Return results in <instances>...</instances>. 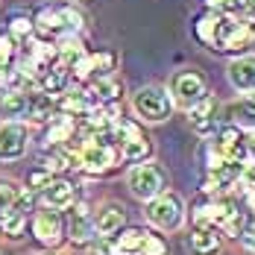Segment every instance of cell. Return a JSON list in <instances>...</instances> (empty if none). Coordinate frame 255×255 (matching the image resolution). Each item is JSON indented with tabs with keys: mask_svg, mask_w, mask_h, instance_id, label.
<instances>
[{
	"mask_svg": "<svg viewBox=\"0 0 255 255\" xmlns=\"http://www.w3.org/2000/svg\"><path fill=\"white\" fill-rule=\"evenodd\" d=\"M211 147H214V153L220 155L223 161H244L247 158V141H244V135H241L238 127L220 129V135L214 138Z\"/></svg>",
	"mask_w": 255,
	"mask_h": 255,
	"instance_id": "cell-8",
	"label": "cell"
},
{
	"mask_svg": "<svg viewBox=\"0 0 255 255\" xmlns=\"http://www.w3.org/2000/svg\"><path fill=\"white\" fill-rule=\"evenodd\" d=\"M244 6H247V12L255 18V0H244Z\"/></svg>",
	"mask_w": 255,
	"mask_h": 255,
	"instance_id": "cell-39",
	"label": "cell"
},
{
	"mask_svg": "<svg viewBox=\"0 0 255 255\" xmlns=\"http://www.w3.org/2000/svg\"><path fill=\"white\" fill-rule=\"evenodd\" d=\"M26 144H29V132L24 124H3L0 127V158L3 161H12V158H21L26 153Z\"/></svg>",
	"mask_w": 255,
	"mask_h": 255,
	"instance_id": "cell-6",
	"label": "cell"
},
{
	"mask_svg": "<svg viewBox=\"0 0 255 255\" xmlns=\"http://www.w3.org/2000/svg\"><path fill=\"white\" fill-rule=\"evenodd\" d=\"M244 200L250 205V211H255V185H247V188H244Z\"/></svg>",
	"mask_w": 255,
	"mask_h": 255,
	"instance_id": "cell-37",
	"label": "cell"
},
{
	"mask_svg": "<svg viewBox=\"0 0 255 255\" xmlns=\"http://www.w3.org/2000/svg\"><path fill=\"white\" fill-rule=\"evenodd\" d=\"M9 77H12V74H9V68H0V85H6Z\"/></svg>",
	"mask_w": 255,
	"mask_h": 255,
	"instance_id": "cell-38",
	"label": "cell"
},
{
	"mask_svg": "<svg viewBox=\"0 0 255 255\" xmlns=\"http://www.w3.org/2000/svg\"><path fill=\"white\" fill-rule=\"evenodd\" d=\"M74 197H77V188L68 179H50L44 185V203H47V208H68V205H74Z\"/></svg>",
	"mask_w": 255,
	"mask_h": 255,
	"instance_id": "cell-12",
	"label": "cell"
},
{
	"mask_svg": "<svg viewBox=\"0 0 255 255\" xmlns=\"http://www.w3.org/2000/svg\"><path fill=\"white\" fill-rule=\"evenodd\" d=\"M56 15H59V24H62V32H71V35H77L79 29H82V15H79L77 9L65 6V9H56Z\"/></svg>",
	"mask_w": 255,
	"mask_h": 255,
	"instance_id": "cell-27",
	"label": "cell"
},
{
	"mask_svg": "<svg viewBox=\"0 0 255 255\" xmlns=\"http://www.w3.org/2000/svg\"><path fill=\"white\" fill-rule=\"evenodd\" d=\"M68 65H56V68H47L44 71V77H41V85H44V94H56V91H62V85H65V79H68V71H65Z\"/></svg>",
	"mask_w": 255,
	"mask_h": 255,
	"instance_id": "cell-25",
	"label": "cell"
},
{
	"mask_svg": "<svg viewBox=\"0 0 255 255\" xmlns=\"http://www.w3.org/2000/svg\"><path fill=\"white\" fill-rule=\"evenodd\" d=\"M94 255H112V244H109V238H100L97 244H94Z\"/></svg>",
	"mask_w": 255,
	"mask_h": 255,
	"instance_id": "cell-36",
	"label": "cell"
},
{
	"mask_svg": "<svg viewBox=\"0 0 255 255\" xmlns=\"http://www.w3.org/2000/svg\"><path fill=\"white\" fill-rule=\"evenodd\" d=\"M247 150H255V129H253V135H250V141H247Z\"/></svg>",
	"mask_w": 255,
	"mask_h": 255,
	"instance_id": "cell-40",
	"label": "cell"
},
{
	"mask_svg": "<svg viewBox=\"0 0 255 255\" xmlns=\"http://www.w3.org/2000/svg\"><path fill=\"white\" fill-rule=\"evenodd\" d=\"M214 112H217V100L208 97V94H205L197 106H191V127H194L197 135H203V138L214 135V129H217V118H214Z\"/></svg>",
	"mask_w": 255,
	"mask_h": 255,
	"instance_id": "cell-9",
	"label": "cell"
},
{
	"mask_svg": "<svg viewBox=\"0 0 255 255\" xmlns=\"http://www.w3.org/2000/svg\"><path fill=\"white\" fill-rule=\"evenodd\" d=\"M94 235V223H91V214H88V205L79 203L74 211H71V241L77 247H85Z\"/></svg>",
	"mask_w": 255,
	"mask_h": 255,
	"instance_id": "cell-15",
	"label": "cell"
},
{
	"mask_svg": "<svg viewBox=\"0 0 255 255\" xmlns=\"http://www.w3.org/2000/svg\"><path fill=\"white\" fill-rule=\"evenodd\" d=\"M15 56V44H12V35H0V68H9Z\"/></svg>",
	"mask_w": 255,
	"mask_h": 255,
	"instance_id": "cell-30",
	"label": "cell"
},
{
	"mask_svg": "<svg viewBox=\"0 0 255 255\" xmlns=\"http://www.w3.org/2000/svg\"><path fill=\"white\" fill-rule=\"evenodd\" d=\"M147 217H150L153 226H158V229H164V232H173L185 220V203H182L179 194L161 191L158 197H153V203L147 208Z\"/></svg>",
	"mask_w": 255,
	"mask_h": 255,
	"instance_id": "cell-3",
	"label": "cell"
},
{
	"mask_svg": "<svg viewBox=\"0 0 255 255\" xmlns=\"http://www.w3.org/2000/svg\"><path fill=\"white\" fill-rule=\"evenodd\" d=\"M56 56H59V62L62 65H77L79 59L85 56V50H82V41H79L77 35H62V41H59V47H56Z\"/></svg>",
	"mask_w": 255,
	"mask_h": 255,
	"instance_id": "cell-19",
	"label": "cell"
},
{
	"mask_svg": "<svg viewBox=\"0 0 255 255\" xmlns=\"http://www.w3.org/2000/svg\"><path fill=\"white\" fill-rule=\"evenodd\" d=\"M118 161V150L109 147V144H97V141H85L82 150H79V167H88V170H109L112 164Z\"/></svg>",
	"mask_w": 255,
	"mask_h": 255,
	"instance_id": "cell-7",
	"label": "cell"
},
{
	"mask_svg": "<svg viewBox=\"0 0 255 255\" xmlns=\"http://www.w3.org/2000/svg\"><path fill=\"white\" fill-rule=\"evenodd\" d=\"M35 26H38V29H41L44 35H56V32H62L59 15H56V9H50V6L38 9V15H35Z\"/></svg>",
	"mask_w": 255,
	"mask_h": 255,
	"instance_id": "cell-26",
	"label": "cell"
},
{
	"mask_svg": "<svg viewBox=\"0 0 255 255\" xmlns=\"http://www.w3.org/2000/svg\"><path fill=\"white\" fill-rule=\"evenodd\" d=\"M32 232H35V238L41 244L56 247L62 241V217H59V211H50V208L47 211H38L35 220H32Z\"/></svg>",
	"mask_w": 255,
	"mask_h": 255,
	"instance_id": "cell-10",
	"label": "cell"
},
{
	"mask_svg": "<svg viewBox=\"0 0 255 255\" xmlns=\"http://www.w3.org/2000/svg\"><path fill=\"white\" fill-rule=\"evenodd\" d=\"M217 21H220V15H217V12H205L203 18H197V24H194V32H197V38H200L203 44H214Z\"/></svg>",
	"mask_w": 255,
	"mask_h": 255,
	"instance_id": "cell-24",
	"label": "cell"
},
{
	"mask_svg": "<svg viewBox=\"0 0 255 255\" xmlns=\"http://www.w3.org/2000/svg\"><path fill=\"white\" fill-rule=\"evenodd\" d=\"M205 94H208L205 91V79L197 71H182V74H176V77L170 79V100H176L185 109L197 106Z\"/></svg>",
	"mask_w": 255,
	"mask_h": 255,
	"instance_id": "cell-5",
	"label": "cell"
},
{
	"mask_svg": "<svg viewBox=\"0 0 255 255\" xmlns=\"http://www.w3.org/2000/svg\"><path fill=\"white\" fill-rule=\"evenodd\" d=\"M164 179L167 176H164V170L158 164H135L129 170L127 182L138 200H153L164 191Z\"/></svg>",
	"mask_w": 255,
	"mask_h": 255,
	"instance_id": "cell-4",
	"label": "cell"
},
{
	"mask_svg": "<svg viewBox=\"0 0 255 255\" xmlns=\"http://www.w3.org/2000/svg\"><path fill=\"white\" fill-rule=\"evenodd\" d=\"M15 197H18V188L12 182H0V211L15 203Z\"/></svg>",
	"mask_w": 255,
	"mask_h": 255,
	"instance_id": "cell-33",
	"label": "cell"
},
{
	"mask_svg": "<svg viewBox=\"0 0 255 255\" xmlns=\"http://www.w3.org/2000/svg\"><path fill=\"white\" fill-rule=\"evenodd\" d=\"M229 118L235 124H241V127L255 129V94H250L247 100H241V103H235L229 109Z\"/></svg>",
	"mask_w": 255,
	"mask_h": 255,
	"instance_id": "cell-21",
	"label": "cell"
},
{
	"mask_svg": "<svg viewBox=\"0 0 255 255\" xmlns=\"http://www.w3.org/2000/svg\"><path fill=\"white\" fill-rule=\"evenodd\" d=\"M205 3H208V9H211V12H229L238 0H205Z\"/></svg>",
	"mask_w": 255,
	"mask_h": 255,
	"instance_id": "cell-35",
	"label": "cell"
},
{
	"mask_svg": "<svg viewBox=\"0 0 255 255\" xmlns=\"http://www.w3.org/2000/svg\"><path fill=\"white\" fill-rule=\"evenodd\" d=\"M26 106H29L26 91H9L0 100V115L3 118H26Z\"/></svg>",
	"mask_w": 255,
	"mask_h": 255,
	"instance_id": "cell-17",
	"label": "cell"
},
{
	"mask_svg": "<svg viewBox=\"0 0 255 255\" xmlns=\"http://www.w3.org/2000/svg\"><path fill=\"white\" fill-rule=\"evenodd\" d=\"M124 208L121 205H106L100 214H97V220H94V232L100 235V238H109V235H115V232H121L124 226Z\"/></svg>",
	"mask_w": 255,
	"mask_h": 255,
	"instance_id": "cell-16",
	"label": "cell"
},
{
	"mask_svg": "<svg viewBox=\"0 0 255 255\" xmlns=\"http://www.w3.org/2000/svg\"><path fill=\"white\" fill-rule=\"evenodd\" d=\"M77 77L79 79H106L112 71H115V53H97V56H82L77 65Z\"/></svg>",
	"mask_w": 255,
	"mask_h": 255,
	"instance_id": "cell-11",
	"label": "cell"
},
{
	"mask_svg": "<svg viewBox=\"0 0 255 255\" xmlns=\"http://www.w3.org/2000/svg\"><path fill=\"white\" fill-rule=\"evenodd\" d=\"M147 238H150V232L147 229L129 226V229L121 232V238L109 241V244H112V255H138L141 253V247L147 244Z\"/></svg>",
	"mask_w": 255,
	"mask_h": 255,
	"instance_id": "cell-13",
	"label": "cell"
},
{
	"mask_svg": "<svg viewBox=\"0 0 255 255\" xmlns=\"http://www.w3.org/2000/svg\"><path fill=\"white\" fill-rule=\"evenodd\" d=\"M24 223H26V214H21V211H15L12 205L0 211V229L6 232L9 238H18V235L24 232Z\"/></svg>",
	"mask_w": 255,
	"mask_h": 255,
	"instance_id": "cell-22",
	"label": "cell"
},
{
	"mask_svg": "<svg viewBox=\"0 0 255 255\" xmlns=\"http://www.w3.org/2000/svg\"><path fill=\"white\" fill-rule=\"evenodd\" d=\"M29 188H44L47 182H50V170H35V173H29Z\"/></svg>",
	"mask_w": 255,
	"mask_h": 255,
	"instance_id": "cell-34",
	"label": "cell"
},
{
	"mask_svg": "<svg viewBox=\"0 0 255 255\" xmlns=\"http://www.w3.org/2000/svg\"><path fill=\"white\" fill-rule=\"evenodd\" d=\"M229 82L238 91H255V56H241L232 62Z\"/></svg>",
	"mask_w": 255,
	"mask_h": 255,
	"instance_id": "cell-14",
	"label": "cell"
},
{
	"mask_svg": "<svg viewBox=\"0 0 255 255\" xmlns=\"http://www.w3.org/2000/svg\"><path fill=\"white\" fill-rule=\"evenodd\" d=\"M164 253H167L164 241H161V238H155V235H150V238H147V244L141 247V253H138V255H164Z\"/></svg>",
	"mask_w": 255,
	"mask_h": 255,
	"instance_id": "cell-32",
	"label": "cell"
},
{
	"mask_svg": "<svg viewBox=\"0 0 255 255\" xmlns=\"http://www.w3.org/2000/svg\"><path fill=\"white\" fill-rule=\"evenodd\" d=\"M91 103L85 94H79V91H71V94H65L62 103H59V109L62 112H68V115H85V109H88Z\"/></svg>",
	"mask_w": 255,
	"mask_h": 255,
	"instance_id": "cell-28",
	"label": "cell"
},
{
	"mask_svg": "<svg viewBox=\"0 0 255 255\" xmlns=\"http://www.w3.org/2000/svg\"><path fill=\"white\" fill-rule=\"evenodd\" d=\"M211 50H220V53L253 50V53H255V24H253V21H247V18L220 15Z\"/></svg>",
	"mask_w": 255,
	"mask_h": 255,
	"instance_id": "cell-1",
	"label": "cell"
},
{
	"mask_svg": "<svg viewBox=\"0 0 255 255\" xmlns=\"http://www.w3.org/2000/svg\"><path fill=\"white\" fill-rule=\"evenodd\" d=\"M191 250L194 255H214L220 250V235L214 229H197L191 235Z\"/></svg>",
	"mask_w": 255,
	"mask_h": 255,
	"instance_id": "cell-18",
	"label": "cell"
},
{
	"mask_svg": "<svg viewBox=\"0 0 255 255\" xmlns=\"http://www.w3.org/2000/svg\"><path fill=\"white\" fill-rule=\"evenodd\" d=\"M88 103L91 100H97V103H112V100H118V94H121V85L115 82L112 77H106V79H94L91 82V88H88Z\"/></svg>",
	"mask_w": 255,
	"mask_h": 255,
	"instance_id": "cell-20",
	"label": "cell"
},
{
	"mask_svg": "<svg viewBox=\"0 0 255 255\" xmlns=\"http://www.w3.org/2000/svg\"><path fill=\"white\" fill-rule=\"evenodd\" d=\"M71 138V124L68 121H56L47 129V144H59V141H68Z\"/></svg>",
	"mask_w": 255,
	"mask_h": 255,
	"instance_id": "cell-29",
	"label": "cell"
},
{
	"mask_svg": "<svg viewBox=\"0 0 255 255\" xmlns=\"http://www.w3.org/2000/svg\"><path fill=\"white\" fill-rule=\"evenodd\" d=\"M50 109H53V100L50 94H29V106H26V118H32V121H47L50 118Z\"/></svg>",
	"mask_w": 255,
	"mask_h": 255,
	"instance_id": "cell-23",
	"label": "cell"
},
{
	"mask_svg": "<svg viewBox=\"0 0 255 255\" xmlns=\"http://www.w3.org/2000/svg\"><path fill=\"white\" fill-rule=\"evenodd\" d=\"M29 32H32V21H29L26 15H15V18H12V35L26 38Z\"/></svg>",
	"mask_w": 255,
	"mask_h": 255,
	"instance_id": "cell-31",
	"label": "cell"
},
{
	"mask_svg": "<svg viewBox=\"0 0 255 255\" xmlns=\"http://www.w3.org/2000/svg\"><path fill=\"white\" fill-rule=\"evenodd\" d=\"M132 109H135V115L144 118L147 124H161V121L170 118V112H173V100H170L167 88H161V85H144V88L135 91V97H132Z\"/></svg>",
	"mask_w": 255,
	"mask_h": 255,
	"instance_id": "cell-2",
	"label": "cell"
}]
</instances>
